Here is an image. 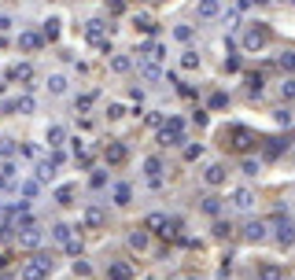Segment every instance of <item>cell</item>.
<instances>
[{
  "label": "cell",
  "mask_w": 295,
  "mask_h": 280,
  "mask_svg": "<svg viewBox=\"0 0 295 280\" xmlns=\"http://www.w3.org/2000/svg\"><path fill=\"white\" fill-rule=\"evenodd\" d=\"M37 195V181H22V199H34Z\"/></svg>",
  "instance_id": "8d00e7d4"
},
{
  "label": "cell",
  "mask_w": 295,
  "mask_h": 280,
  "mask_svg": "<svg viewBox=\"0 0 295 280\" xmlns=\"http://www.w3.org/2000/svg\"><path fill=\"white\" fill-rule=\"evenodd\" d=\"M74 269H77V276H89L92 269H89V262H74Z\"/></svg>",
  "instance_id": "bcb514c9"
},
{
  "label": "cell",
  "mask_w": 295,
  "mask_h": 280,
  "mask_svg": "<svg viewBox=\"0 0 295 280\" xmlns=\"http://www.w3.org/2000/svg\"><path fill=\"white\" fill-rule=\"evenodd\" d=\"M166 225H170L166 214H148L144 217V229H151V232H166Z\"/></svg>",
  "instance_id": "30bf717a"
},
{
  "label": "cell",
  "mask_w": 295,
  "mask_h": 280,
  "mask_svg": "<svg viewBox=\"0 0 295 280\" xmlns=\"http://www.w3.org/2000/svg\"><path fill=\"white\" fill-rule=\"evenodd\" d=\"M19 243L22 247H37L41 243V229H19Z\"/></svg>",
  "instance_id": "5bb4252c"
},
{
  "label": "cell",
  "mask_w": 295,
  "mask_h": 280,
  "mask_svg": "<svg viewBox=\"0 0 295 280\" xmlns=\"http://www.w3.org/2000/svg\"><path fill=\"white\" fill-rule=\"evenodd\" d=\"M48 92H52V96H63V92H67V77L63 74H52L48 77Z\"/></svg>",
  "instance_id": "2e32d148"
},
{
  "label": "cell",
  "mask_w": 295,
  "mask_h": 280,
  "mask_svg": "<svg viewBox=\"0 0 295 280\" xmlns=\"http://www.w3.org/2000/svg\"><path fill=\"white\" fill-rule=\"evenodd\" d=\"M0 155H4V159H11V155H19V148H15L11 140L4 136V140H0Z\"/></svg>",
  "instance_id": "1f68e13d"
},
{
  "label": "cell",
  "mask_w": 295,
  "mask_h": 280,
  "mask_svg": "<svg viewBox=\"0 0 295 280\" xmlns=\"http://www.w3.org/2000/svg\"><path fill=\"white\" fill-rule=\"evenodd\" d=\"M203 214H222V199L207 195V199H203Z\"/></svg>",
  "instance_id": "4316f807"
},
{
  "label": "cell",
  "mask_w": 295,
  "mask_h": 280,
  "mask_svg": "<svg viewBox=\"0 0 295 280\" xmlns=\"http://www.w3.org/2000/svg\"><path fill=\"white\" fill-rule=\"evenodd\" d=\"M103 4L111 8V11H122V8H126V0H103Z\"/></svg>",
  "instance_id": "c3c4849f"
},
{
  "label": "cell",
  "mask_w": 295,
  "mask_h": 280,
  "mask_svg": "<svg viewBox=\"0 0 295 280\" xmlns=\"http://www.w3.org/2000/svg\"><path fill=\"white\" fill-rule=\"evenodd\" d=\"M103 34H107V22H103V19H89V26H85V37H89L92 44H100V48H107Z\"/></svg>",
  "instance_id": "277c9868"
},
{
  "label": "cell",
  "mask_w": 295,
  "mask_h": 280,
  "mask_svg": "<svg viewBox=\"0 0 295 280\" xmlns=\"http://www.w3.org/2000/svg\"><path fill=\"white\" fill-rule=\"evenodd\" d=\"M258 280H284V273L277 266H258Z\"/></svg>",
  "instance_id": "603a6c76"
},
{
  "label": "cell",
  "mask_w": 295,
  "mask_h": 280,
  "mask_svg": "<svg viewBox=\"0 0 295 280\" xmlns=\"http://www.w3.org/2000/svg\"><path fill=\"white\" fill-rule=\"evenodd\" d=\"M266 37H270V30H266V26H255V30H247L244 44H247V48H262V44H266Z\"/></svg>",
  "instance_id": "ba28073f"
},
{
  "label": "cell",
  "mask_w": 295,
  "mask_h": 280,
  "mask_svg": "<svg viewBox=\"0 0 295 280\" xmlns=\"http://www.w3.org/2000/svg\"><path fill=\"white\" fill-rule=\"evenodd\" d=\"M107 184V174H92V188H103Z\"/></svg>",
  "instance_id": "7dc6e473"
},
{
  "label": "cell",
  "mask_w": 295,
  "mask_h": 280,
  "mask_svg": "<svg viewBox=\"0 0 295 280\" xmlns=\"http://www.w3.org/2000/svg\"><path fill=\"white\" fill-rule=\"evenodd\" d=\"M184 280H196V276H184Z\"/></svg>",
  "instance_id": "816d5d0a"
},
{
  "label": "cell",
  "mask_w": 295,
  "mask_h": 280,
  "mask_svg": "<svg viewBox=\"0 0 295 280\" xmlns=\"http://www.w3.org/2000/svg\"><path fill=\"white\" fill-rule=\"evenodd\" d=\"M59 162H63V151H56L52 159H41V162H37V181H48V177L56 174V166H59Z\"/></svg>",
  "instance_id": "5b68a950"
},
{
  "label": "cell",
  "mask_w": 295,
  "mask_h": 280,
  "mask_svg": "<svg viewBox=\"0 0 295 280\" xmlns=\"http://www.w3.org/2000/svg\"><path fill=\"white\" fill-rule=\"evenodd\" d=\"M92 100H96V96H92V92H89V96H77V115H82V111H89V107H92Z\"/></svg>",
  "instance_id": "d590c367"
},
{
  "label": "cell",
  "mask_w": 295,
  "mask_h": 280,
  "mask_svg": "<svg viewBox=\"0 0 295 280\" xmlns=\"http://www.w3.org/2000/svg\"><path fill=\"white\" fill-rule=\"evenodd\" d=\"M159 144H166V148H170V144H174V148H177V144H184V122H181V118H170L166 126H163Z\"/></svg>",
  "instance_id": "3957f363"
},
{
  "label": "cell",
  "mask_w": 295,
  "mask_h": 280,
  "mask_svg": "<svg viewBox=\"0 0 295 280\" xmlns=\"http://www.w3.org/2000/svg\"><path fill=\"white\" fill-rule=\"evenodd\" d=\"M203 181H207V184H225V166H222V162H214V166H207V174H203Z\"/></svg>",
  "instance_id": "8fae6325"
},
{
  "label": "cell",
  "mask_w": 295,
  "mask_h": 280,
  "mask_svg": "<svg viewBox=\"0 0 295 280\" xmlns=\"http://www.w3.org/2000/svg\"><path fill=\"white\" fill-rule=\"evenodd\" d=\"M129 199H133L129 184H115V203H118V207H129Z\"/></svg>",
  "instance_id": "ac0fdd59"
},
{
  "label": "cell",
  "mask_w": 295,
  "mask_h": 280,
  "mask_svg": "<svg viewBox=\"0 0 295 280\" xmlns=\"http://www.w3.org/2000/svg\"><path fill=\"white\" fill-rule=\"evenodd\" d=\"M199 155H203V148H199V144H189V148H184V159H199Z\"/></svg>",
  "instance_id": "ab89813d"
},
{
  "label": "cell",
  "mask_w": 295,
  "mask_h": 280,
  "mask_svg": "<svg viewBox=\"0 0 295 280\" xmlns=\"http://www.w3.org/2000/svg\"><path fill=\"white\" fill-rule=\"evenodd\" d=\"M225 136H229L225 144H232L236 151H247V148H251L255 140H258V136H255L251 129H247V126H229V129H225Z\"/></svg>",
  "instance_id": "7a4b0ae2"
},
{
  "label": "cell",
  "mask_w": 295,
  "mask_h": 280,
  "mask_svg": "<svg viewBox=\"0 0 295 280\" xmlns=\"http://www.w3.org/2000/svg\"><path fill=\"white\" fill-rule=\"evenodd\" d=\"M129 67H133V63H129V55H115V59H111V70H115V74H126Z\"/></svg>",
  "instance_id": "cb8c5ba5"
},
{
  "label": "cell",
  "mask_w": 295,
  "mask_h": 280,
  "mask_svg": "<svg viewBox=\"0 0 295 280\" xmlns=\"http://www.w3.org/2000/svg\"><path fill=\"white\" fill-rule=\"evenodd\" d=\"M210 107H214V111H218V107H225V96H222V92H214V96H210Z\"/></svg>",
  "instance_id": "ee69618b"
},
{
  "label": "cell",
  "mask_w": 295,
  "mask_h": 280,
  "mask_svg": "<svg viewBox=\"0 0 295 280\" xmlns=\"http://www.w3.org/2000/svg\"><path fill=\"white\" fill-rule=\"evenodd\" d=\"M63 140H67L63 126H48V144H52V148H63Z\"/></svg>",
  "instance_id": "7402d4cb"
},
{
  "label": "cell",
  "mask_w": 295,
  "mask_h": 280,
  "mask_svg": "<svg viewBox=\"0 0 295 280\" xmlns=\"http://www.w3.org/2000/svg\"><path fill=\"white\" fill-rule=\"evenodd\" d=\"M281 148H284V144H281L277 136H270V140H266V155H270V159H273V155H281Z\"/></svg>",
  "instance_id": "836d02e7"
},
{
  "label": "cell",
  "mask_w": 295,
  "mask_h": 280,
  "mask_svg": "<svg viewBox=\"0 0 295 280\" xmlns=\"http://www.w3.org/2000/svg\"><path fill=\"white\" fill-rule=\"evenodd\" d=\"M214 236H218V240H229V236H232V225H229V221H218V225H214Z\"/></svg>",
  "instance_id": "4dcf8cb0"
},
{
  "label": "cell",
  "mask_w": 295,
  "mask_h": 280,
  "mask_svg": "<svg viewBox=\"0 0 295 280\" xmlns=\"http://www.w3.org/2000/svg\"><path fill=\"white\" fill-rule=\"evenodd\" d=\"M129 247H133V251H144V247H148V236H144V232H133V236H129Z\"/></svg>",
  "instance_id": "f546056e"
},
{
  "label": "cell",
  "mask_w": 295,
  "mask_h": 280,
  "mask_svg": "<svg viewBox=\"0 0 295 280\" xmlns=\"http://www.w3.org/2000/svg\"><path fill=\"white\" fill-rule=\"evenodd\" d=\"M148 280H151V276H148Z\"/></svg>",
  "instance_id": "f5cc1de1"
},
{
  "label": "cell",
  "mask_w": 295,
  "mask_h": 280,
  "mask_svg": "<svg viewBox=\"0 0 295 280\" xmlns=\"http://www.w3.org/2000/svg\"><path fill=\"white\" fill-rule=\"evenodd\" d=\"M281 67H284V70H295V52H284V55H281Z\"/></svg>",
  "instance_id": "f35d334b"
},
{
  "label": "cell",
  "mask_w": 295,
  "mask_h": 280,
  "mask_svg": "<svg viewBox=\"0 0 295 280\" xmlns=\"http://www.w3.org/2000/svg\"><path fill=\"white\" fill-rule=\"evenodd\" d=\"M144 170H148V177H159V174H163V162L151 155V159H144Z\"/></svg>",
  "instance_id": "484cf974"
},
{
  "label": "cell",
  "mask_w": 295,
  "mask_h": 280,
  "mask_svg": "<svg viewBox=\"0 0 295 280\" xmlns=\"http://www.w3.org/2000/svg\"><path fill=\"white\" fill-rule=\"evenodd\" d=\"M137 30H144V34H155V19H144V15H137Z\"/></svg>",
  "instance_id": "d6a6232c"
},
{
  "label": "cell",
  "mask_w": 295,
  "mask_h": 280,
  "mask_svg": "<svg viewBox=\"0 0 295 280\" xmlns=\"http://www.w3.org/2000/svg\"><path fill=\"white\" fill-rule=\"evenodd\" d=\"M56 203H59V207H70V203H74V184H63V188L56 192Z\"/></svg>",
  "instance_id": "ffe728a7"
},
{
  "label": "cell",
  "mask_w": 295,
  "mask_h": 280,
  "mask_svg": "<svg viewBox=\"0 0 295 280\" xmlns=\"http://www.w3.org/2000/svg\"><path fill=\"white\" fill-rule=\"evenodd\" d=\"M41 34H34V30H26V34L19 37V48H26V52H34V48H41Z\"/></svg>",
  "instance_id": "7c38bea8"
},
{
  "label": "cell",
  "mask_w": 295,
  "mask_h": 280,
  "mask_svg": "<svg viewBox=\"0 0 295 280\" xmlns=\"http://www.w3.org/2000/svg\"><path fill=\"white\" fill-rule=\"evenodd\" d=\"M85 225H89V229H100V225H103V210H100V207H89V210H85Z\"/></svg>",
  "instance_id": "d6986e66"
},
{
  "label": "cell",
  "mask_w": 295,
  "mask_h": 280,
  "mask_svg": "<svg viewBox=\"0 0 295 280\" xmlns=\"http://www.w3.org/2000/svg\"><path fill=\"white\" fill-rule=\"evenodd\" d=\"M52 240H56V243H63V247H67V243L74 240V232H70V225H52Z\"/></svg>",
  "instance_id": "9a60e30c"
},
{
  "label": "cell",
  "mask_w": 295,
  "mask_h": 280,
  "mask_svg": "<svg viewBox=\"0 0 295 280\" xmlns=\"http://www.w3.org/2000/svg\"><path fill=\"white\" fill-rule=\"evenodd\" d=\"M141 74L148 77V81H155V77H159V63H148V59H144V63H141Z\"/></svg>",
  "instance_id": "83f0119b"
},
{
  "label": "cell",
  "mask_w": 295,
  "mask_h": 280,
  "mask_svg": "<svg viewBox=\"0 0 295 280\" xmlns=\"http://www.w3.org/2000/svg\"><path fill=\"white\" fill-rule=\"evenodd\" d=\"M174 37H177V41H192V26H177Z\"/></svg>",
  "instance_id": "74e56055"
},
{
  "label": "cell",
  "mask_w": 295,
  "mask_h": 280,
  "mask_svg": "<svg viewBox=\"0 0 295 280\" xmlns=\"http://www.w3.org/2000/svg\"><path fill=\"white\" fill-rule=\"evenodd\" d=\"M8 181H11V177L4 174V170H0V188H8Z\"/></svg>",
  "instance_id": "f907efd6"
},
{
  "label": "cell",
  "mask_w": 295,
  "mask_h": 280,
  "mask_svg": "<svg viewBox=\"0 0 295 280\" xmlns=\"http://www.w3.org/2000/svg\"><path fill=\"white\" fill-rule=\"evenodd\" d=\"M15 111L30 115V111H34V96H19V100H15Z\"/></svg>",
  "instance_id": "f1b7e54d"
},
{
  "label": "cell",
  "mask_w": 295,
  "mask_h": 280,
  "mask_svg": "<svg viewBox=\"0 0 295 280\" xmlns=\"http://www.w3.org/2000/svg\"><path fill=\"white\" fill-rule=\"evenodd\" d=\"M8 26H11V15H0V34H4Z\"/></svg>",
  "instance_id": "681fc988"
},
{
  "label": "cell",
  "mask_w": 295,
  "mask_h": 280,
  "mask_svg": "<svg viewBox=\"0 0 295 280\" xmlns=\"http://www.w3.org/2000/svg\"><path fill=\"white\" fill-rule=\"evenodd\" d=\"M107 280H133V273H129L126 262H111L107 266Z\"/></svg>",
  "instance_id": "9c48e42d"
},
{
  "label": "cell",
  "mask_w": 295,
  "mask_h": 280,
  "mask_svg": "<svg viewBox=\"0 0 295 280\" xmlns=\"http://www.w3.org/2000/svg\"><path fill=\"white\" fill-rule=\"evenodd\" d=\"M141 52H144V59H148V63H159V59L166 55V48H163V44H159V41H151V44H144V48H141Z\"/></svg>",
  "instance_id": "4fadbf2b"
},
{
  "label": "cell",
  "mask_w": 295,
  "mask_h": 280,
  "mask_svg": "<svg viewBox=\"0 0 295 280\" xmlns=\"http://www.w3.org/2000/svg\"><path fill=\"white\" fill-rule=\"evenodd\" d=\"M67 251H70V255H82V240H77V236H74V240L67 243Z\"/></svg>",
  "instance_id": "f6af8a7d"
},
{
  "label": "cell",
  "mask_w": 295,
  "mask_h": 280,
  "mask_svg": "<svg viewBox=\"0 0 295 280\" xmlns=\"http://www.w3.org/2000/svg\"><path fill=\"white\" fill-rule=\"evenodd\" d=\"M181 67H184V70H196V67H199V55H196V52L189 48V52L181 55Z\"/></svg>",
  "instance_id": "d4e9b609"
},
{
  "label": "cell",
  "mask_w": 295,
  "mask_h": 280,
  "mask_svg": "<svg viewBox=\"0 0 295 280\" xmlns=\"http://www.w3.org/2000/svg\"><path fill=\"white\" fill-rule=\"evenodd\" d=\"M107 162H115V166L126 162V144H111L107 148Z\"/></svg>",
  "instance_id": "e0dca14e"
},
{
  "label": "cell",
  "mask_w": 295,
  "mask_h": 280,
  "mask_svg": "<svg viewBox=\"0 0 295 280\" xmlns=\"http://www.w3.org/2000/svg\"><path fill=\"white\" fill-rule=\"evenodd\" d=\"M107 115H111V118H122V115H126V107H122V103H111V107H107Z\"/></svg>",
  "instance_id": "b9f144b4"
},
{
  "label": "cell",
  "mask_w": 295,
  "mask_h": 280,
  "mask_svg": "<svg viewBox=\"0 0 295 280\" xmlns=\"http://www.w3.org/2000/svg\"><path fill=\"white\" fill-rule=\"evenodd\" d=\"M44 37H59V19H48V22H44Z\"/></svg>",
  "instance_id": "e575fe53"
},
{
  "label": "cell",
  "mask_w": 295,
  "mask_h": 280,
  "mask_svg": "<svg viewBox=\"0 0 295 280\" xmlns=\"http://www.w3.org/2000/svg\"><path fill=\"white\" fill-rule=\"evenodd\" d=\"M281 92H284L288 100H295V81H284V85H281Z\"/></svg>",
  "instance_id": "7bdbcfd3"
},
{
  "label": "cell",
  "mask_w": 295,
  "mask_h": 280,
  "mask_svg": "<svg viewBox=\"0 0 295 280\" xmlns=\"http://www.w3.org/2000/svg\"><path fill=\"white\" fill-rule=\"evenodd\" d=\"M244 174L255 177V174H258V162H255V159H244Z\"/></svg>",
  "instance_id": "60d3db41"
},
{
  "label": "cell",
  "mask_w": 295,
  "mask_h": 280,
  "mask_svg": "<svg viewBox=\"0 0 295 280\" xmlns=\"http://www.w3.org/2000/svg\"><path fill=\"white\" fill-rule=\"evenodd\" d=\"M218 15V0H199V19H214Z\"/></svg>",
  "instance_id": "44dd1931"
},
{
  "label": "cell",
  "mask_w": 295,
  "mask_h": 280,
  "mask_svg": "<svg viewBox=\"0 0 295 280\" xmlns=\"http://www.w3.org/2000/svg\"><path fill=\"white\" fill-rule=\"evenodd\" d=\"M52 266H56V262H52V255H34V258H26L22 262V280H44V276H48L52 273Z\"/></svg>",
  "instance_id": "6da1fadb"
},
{
  "label": "cell",
  "mask_w": 295,
  "mask_h": 280,
  "mask_svg": "<svg viewBox=\"0 0 295 280\" xmlns=\"http://www.w3.org/2000/svg\"><path fill=\"white\" fill-rule=\"evenodd\" d=\"M270 232H266V221H247L244 225V240H251V243H262Z\"/></svg>",
  "instance_id": "8992f818"
},
{
  "label": "cell",
  "mask_w": 295,
  "mask_h": 280,
  "mask_svg": "<svg viewBox=\"0 0 295 280\" xmlns=\"http://www.w3.org/2000/svg\"><path fill=\"white\" fill-rule=\"evenodd\" d=\"M232 207H236V210H251L255 207V192L251 188H236V192H232Z\"/></svg>",
  "instance_id": "52a82bcc"
}]
</instances>
